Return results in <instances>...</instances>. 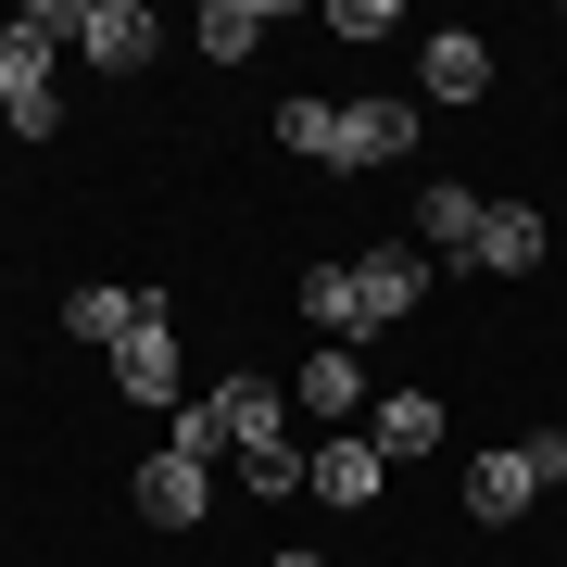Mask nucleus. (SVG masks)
<instances>
[{
  "instance_id": "nucleus-21",
  "label": "nucleus",
  "mask_w": 567,
  "mask_h": 567,
  "mask_svg": "<svg viewBox=\"0 0 567 567\" xmlns=\"http://www.w3.org/2000/svg\"><path fill=\"white\" fill-rule=\"evenodd\" d=\"M265 567H341V555H265Z\"/></svg>"
},
{
  "instance_id": "nucleus-7",
  "label": "nucleus",
  "mask_w": 567,
  "mask_h": 567,
  "mask_svg": "<svg viewBox=\"0 0 567 567\" xmlns=\"http://www.w3.org/2000/svg\"><path fill=\"white\" fill-rule=\"evenodd\" d=\"M203 404H215V429H227V454H265V442H290V379H265V365L215 379Z\"/></svg>"
},
{
  "instance_id": "nucleus-14",
  "label": "nucleus",
  "mask_w": 567,
  "mask_h": 567,
  "mask_svg": "<svg viewBox=\"0 0 567 567\" xmlns=\"http://www.w3.org/2000/svg\"><path fill=\"white\" fill-rule=\"evenodd\" d=\"M416 76H429V102H492V39H480V25H442Z\"/></svg>"
},
{
  "instance_id": "nucleus-5",
  "label": "nucleus",
  "mask_w": 567,
  "mask_h": 567,
  "mask_svg": "<svg viewBox=\"0 0 567 567\" xmlns=\"http://www.w3.org/2000/svg\"><path fill=\"white\" fill-rule=\"evenodd\" d=\"M177 379H189V353H177V316L152 303V316L114 341V391H126V404H164V416H177Z\"/></svg>"
},
{
  "instance_id": "nucleus-11",
  "label": "nucleus",
  "mask_w": 567,
  "mask_h": 567,
  "mask_svg": "<svg viewBox=\"0 0 567 567\" xmlns=\"http://www.w3.org/2000/svg\"><path fill=\"white\" fill-rule=\"evenodd\" d=\"M152 303H164V290H126V278H89V290H63V341H102V353H114V341H126V328H140Z\"/></svg>"
},
{
  "instance_id": "nucleus-3",
  "label": "nucleus",
  "mask_w": 567,
  "mask_h": 567,
  "mask_svg": "<svg viewBox=\"0 0 567 567\" xmlns=\"http://www.w3.org/2000/svg\"><path fill=\"white\" fill-rule=\"evenodd\" d=\"M416 152V102H341V126H328V177H379V164H404Z\"/></svg>"
},
{
  "instance_id": "nucleus-8",
  "label": "nucleus",
  "mask_w": 567,
  "mask_h": 567,
  "mask_svg": "<svg viewBox=\"0 0 567 567\" xmlns=\"http://www.w3.org/2000/svg\"><path fill=\"white\" fill-rule=\"evenodd\" d=\"M140 517H152V529H203V517H215V466L164 442V454L140 466Z\"/></svg>"
},
{
  "instance_id": "nucleus-6",
  "label": "nucleus",
  "mask_w": 567,
  "mask_h": 567,
  "mask_svg": "<svg viewBox=\"0 0 567 567\" xmlns=\"http://www.w3.org/2000/svg\"><path fill=\"white\" fill-rule=\"evenodd\" d=\"M416 303H429V252L416 240H379L353 265V328H404Z\"/></svg>"
},
{
  "instance_id": "nucleus-19",
  "label": "nucleus",
  "mask_w": 567,
  "mask_h": 567,
  "mask_svg": "<svg viewBox=\"0 0 567 567\" xmlns=\"http://www.w3.org/2000/svg\"><path fill=\"white\" fill-rule=\"evenodd\" d=\"M328 126H341V102H278V152H303V164H328Z\"/></svg>"
},
{
  "instance_id": "nucleus-16",
  "label": "nucleus",
  "mask_w": 567,
  "mask_h": 567,
  "mask_svg": "<svg viewBox=\"0 0 567 567\" xmlns=\"http://www.w3.org/2000/svg\"><path fill=\"white\" fill-rule=\"evenodd\" d=\"M189 39H203V63H252V51H265V0H203Z\"/></svg>"
},
{
  "instance_id": "nucleus-15",
  "label": "nucleus",
  "mask_w": 567,
  "mask_h": 567,
  "mask_svg": "<svg viewBox=\"0 0 567 567\" xmlns=\"http://www.w3.org/2000/svg\"><path fill=\"white\" fill-rule=\"evenodd\" d=\"M365 442H379L391 466H416V454H442V442H454V416H442V391H391Z\"/></svg>"
},
{
  "instance_id": "nucleus-10",
  "label": "nucleus",
  "mask_w": 567,
  "mask_h": 567,
  "mask_svg": "<svg viewBox=\"0 0 567 567\" xmlns=\"http://www.w3.org/2000/svg\"><path fill=\"white\" fill-rule=\"evenodd\" d=\"M316 505H341V517H365V505H379V492H391V454L379 442H316Z\"/></svg>"
},
{
  "instance_id": "nucleus-18",
  "label": "nucleus",
  "mask_w": 567,
  "mask_h": 567,
  "mask_svg": "<svg viewBox=\"0 0 567 567\" xmlns=\"http://www.w3.org/2000/svg\"><path fill=\"white\" fill-rule=\"evenodd\" d=\"M303 480H316V442H265V454H240V492H252V505H290Z\"/></svg>"
},
{
  "instance_id": "nucleus-12",
  "label": "nucleus",
  "mask_w": 567,
  "mask_h": 567,
  "mask_svg": "<svg viewBox=\"0 0 567 567\" xmlns=\"http://www.w3.org/2000/svg\"><path fill=\"white\" fill-rule=\"evenodd\" d=\"M480 215H492V203H480V189H454V177L416 189V240L442 252V265H480Z\"/></svg>"
},
{
  "instance_id": "nucleus-17",
  "label": "nucleus",
  "mask_w": 567,
  "mask_h": 567,
  "mask_svg": "<svg viewBox=\"0 0 567 567\" xmlns=\"http://www.w3.org/2000/svg\"><path fill=\"white\" fill-rule=\"evenodd\" d=\"M290 303H303V328L353 341V265H303V278H290Z\"/></svg>"
},
{
  "instance_id": "nucleus-2",
  "label": "nucleus",
  "mask_w": 567,
  "mask_h": 567,
  "mask_svg": "<svg viewBox=\"0 0 567 567\" xmlns=\"http://www.w3.org/2000/svg\"><path fill=\"white\" fill-rule=\"evenodd\" d=\"M0 126L13 140H63V13L0 25Z\"/></svg>"
},
{
  "instance_id": "nucleus-4",
  "label": "nucleus",
  "mask_w": 567,
  "mask_h": 567,
  "mask_svg": "<svg viewBox=\"0 0 567 567\" xmlns=\"http://www.w3.org/2000/svg\"><path fill=\"white\" fill-rule=\"evenodd\" d=\"M63 39H76V51H89V76H140V63H152V39H164V25L140 13V0H76V13H63Z\"/></svg>"
},
{
  "instance_id": "nucleus-1",
  "label": "nucleus",
  "mask_w": 567,
  "mask_h": 567,
  "mask_svg": "<svg viewBox=\"0 0 567 567\" xmlns=\"http://www.w3.org/2000/svg\"><path fill=\"white\" fill-rule=\"evenodd\" d=\"M543 492H567V429H517V442L466 454V517H480V529H517Z\"/></svg>"
},
{
  "instance_id": "nucleus-13",
  "label": "nucleus",
  "mask_w": 567,
  "mask_h": 567,
  "mask_svg": "<svg viewBox=\"0 0 567 567\" xmlns=\"http://www.w3.org/2000/svg\"><path fill=\"white\" fill-rule=\"evenodd\" d=\"M543 252H555L543 203H492V215H480V278H529Z\"/></svg>"
},
{
  "instance_id": "nucleus-20",
  "label": "nucleus",
  "mask_w": 567,
  "mask_h": 567,
  "mask_svg": "<svg viewBox=\"0 0 567 567\" xmlns=\"http://www.w3.org/2000/svg\"><path fill=\"white\" fill-rule=\"evenodd\" d=\"M391 25H404L391 0H328V39H391Z\"/></svg>"
},
{
  "instance_id": "nucleus-9",
  "label": "nucleus",
  "mask_w": 567,
  "mask_h": 567,
  "mask_svg": "<svg viewBox=\"0 0 567 567\" xmlns=\"http://www.w3.org/2000/svg\"><path fill=\"white\" fill-rule=\"evenodd\" d=\"M365 404V365H353V341H316L303 365H290V416H316V429H341Z\"/></svg>"
}]
</instances>
